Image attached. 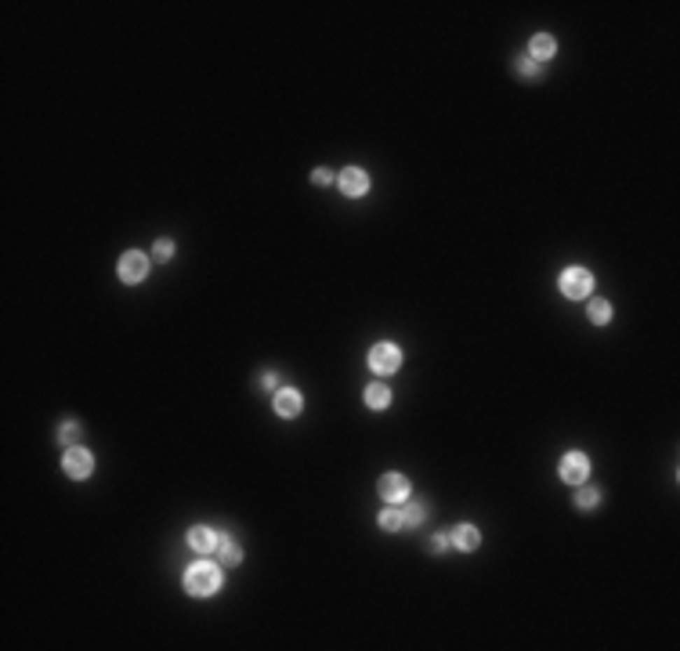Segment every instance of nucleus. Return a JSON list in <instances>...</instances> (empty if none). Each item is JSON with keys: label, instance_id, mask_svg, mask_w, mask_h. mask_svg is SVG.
<instances>
[{"label": "nucleus", "instance_id": "nucleus-18", "mask_svg": "<svg viewBox=\"0 0 680 651\" xmlns=\"http://www.w3.org/2000/svg\"><path fill=\"white\" fill-rule=\"evenodd\" d=\"M80 438H83V427L73 424V420H66V424L58 427V442L62 445H73V442H80Z\"/></svg>", "mask_w": 680, "mask_h": 651}, {"label": "nucleus", "instance_id": "nucleus-12", "mask_svg": "<svg viewBox=\"0 0 680 651\" xmlns=\"http://www.w3.org/2000/svg\"><path fill=\"white\" fill-rule=\"evenodd\" d=\"M554 51H558V44H554V36H550V33H536L532 44H528V55H532L539 66H543L546 58H554Z\"/></svg>", "mask_w": 680, "mask_h": 651}, {"label": "nucleus", "instance_id": "nucleus-9", "mask_svg": "<svg viewBox=\"0 0 680 651\" xmlns=\"http://www.w3.org/2000/svg\"><path fill=\"white\" fill-rule=\"evenodd\" d=\"M188 547H192L196 554H214L218 550V543H221V536L214 532V529H206V524H196V529H188Z\"/></svg>", "mask_w": 680, "mask_h": 651}, {"label": "nucleus", "instance_id": "nucleus-22", "mask_svg": "<svg viewBox=\"0 0 680 651\" xmlns=\"http://www.w3.org/2000/svg\"><path fill=\"white\" fill-rule=\"evenodd\" d=\"M431 550L445 554V550H449V536H431Z\"/></svg>", "mask_w": 680, "mask_h": 651}, {"label": "nucleus", "instance_id": "nucleus-4", "mask_svg": "<svg viewBox=\"0 0 680 651\" xmlns=\"http://www.w3.org/2000/svg\"><path fill=\"white\" fill-rule=\"evenodd\" d=\"M398 366H402V351H398L395 344H376V348L369 351V369H373V373L388 376V373H395Z\"/></svg>", "mask_w": 680, "mask_h": 651}, {"label": "nucleus", "instance_id": "nucleus-16", "mask_svg": "<svg viewBox=\"0 0 680 651\" xmlns=\"http://www.w3.org/2000/svg\"><path fill=\"white\" fill-rule=\"evenodd\" d=\"M423 517H427V507H423V503H406V507H402V521H406V529L423 524Z\"/></svg>", "mask_w": 680, "mask_h": 651}, {"label": "nucleus", "instance_id": "nucleus-5", "mask_svg": "<svg viewBox=\"0 0 680 651\" xmlns=\"http://www.w3.org/2000/svg\"><path fill=\"white\" fill-rule=\"evenodd\" d=\"M148 276V257L141 254V250H127V254L120 257V279L123 282H141Z\"/></svg>", "mask_w": 680, "mask_h": 651}, {"label": "nucleus", "instance_id": "nucleus-13", "mask_svg": "<svg viewBox=\"0 0 680 651\" xmlns=\"http://www.w3.org/2000/svg\"><path fill=\"white\" fill-rule=\"evenodd\" d=\"M362 398H366L369 409H388V406H391V391H388V384H369Z\"/></svg>", "mask_w": 680, "mask_h": 651}, {"label": "nucleus", "instance_id": "nucleus-15", "mask_svg": "<svg viewBox=\"0 0 680 651\" xmlns=\"http://www.w3.org/2000/svg\"><path fill=\"white\" fill-rule=\"evenodd\" d=\"M225 564H239L243 561V550H239V543H232L228 536H221V543H218V550H214Z\"/></svg>", "mask_w": 680, "mask_h": 651}, {"label": "nucleus", "instance_id": "nucleus-21", "mask_svg": "<svg viewBox=\"0 0 680 651\" xmlns=\"http://www.w3.org/2000/svg\"><path fill=\"white\" fill-rule=\"evenodd\" d=\"M153 254H156V261H170V257H174V243H170V239H156Z\"/></svg>", "mask_w": 680, "mask_h": 651}, {"label": "nucleus", "instance_id": "nucleus-10", "mask_svg": "<svg viewBox=\"0 0 680 651\" xmlns=\"http://www.w3.org/2000/svg\"><path fill=\"white\" fill-rule=\"evenodd\" d=\"M301 406H304V398L297 394L293 387H283V391H275V413H279V416L293 420L297 413H301Z\"/></svg>", "mask_w": 680, "mask_h": 651}, {"label": "nucleus", "instance_id": "nucleus-20", "mask_svg": "<svg viewBox=\"0 0 680 651\" xmlns=\"http://www.w3.org/2000/svg\"><path fill=\"white\" fill-rule=\"evenodd\" d=\"M601 503V492L597 489H579V496H576V507L579 510H593Z\"/></svg>", "mask_w": 680, "mask_h": 651}, {"label": "nucleus", "instance_id": "nucleus-3", "mask_svg": "<svg viewBox=\"0 0 680 651\" xmlns=\"http://www.w3.org/2000/svg\"><path fill=\"white\" fill-rule=\"evenodd\" d=\"M62 467H66V474L69 478H91V471H94V456L87 452V449H80V445H69L66 449V459H62Z\"/></svg>", "mask_w": 680, "mask_h": 651}, {"label": "nucleus", "instance_id": "nucleus-11", "mask_svg": "<svg viewBox=\"0 0 680 651\" xmlns=\"http://www.w3.org/2000/svg\"><path fill=\"white\" fill-rule=\"evenodd\" d=\"M478 543H481V532L474 524H456L449 536V547H456V550H478Z\"/></svg>", "mask_w": 680, "mask_h": 651}, {"label": "nucleus", "instance_id": "nucleus-19", "mask_svg": "<svg viewBox=\"0 0 680 651\" xmlns=\"http://www.w3.org/2000/svg\"><path fill=\"white\" fill-rule=\"evenodd\" d=\"M514 69H518L521 76H539V73H543V66H539L532 55H518V58H514Z\"/></svg>", "mask_w": 680, "mask_h": 651}, {"label": "nucleus", "instance_id": "nucleus-2", "mask_svg": "<svg viewBox=\"0 0 680 651\" xmlns=\"http://www.w3.org/2000/svg\"><path fill=\"white\" fill-rule=\"evenodd\" d=\"M590 289H593V276L586 268H565L561 271V293L565 297H572V301H583V297H590Z\"/></svg>", "mask_w": 680, "mask_h": 651}, {"label": "nucleus", "instance_id": "nucleus-7", "mask_svg": "<svg viewBox=\"0 0 680 651\" xmlns=\"http://www.w3.org/2000/svg\"><path fill=\"white\" fill-rule=\"evenodd\" d=\"M376 492H380V499H388V503H406L409 499V478L384 474V478H380V485H376Z\"/></svg>", "mask_w": 680, "mask_h": 651}, {"label": "nucleus", "instance_id": "nucleus-17", "mask_svg": "<svg viewBox=\"0 0 680 651\" xmlns=\"http://www.w3.org/2000/svg\"><path fill=\"white\" fill-rule=\"evenodd\" d=\"M590 319L597 322V326H604V322L611 319V304H608L604 297H593V301H590Z\"/></svg>", "mask_w": 680, "mask_h": 651}, {"label": "nucleus", "instance_id": "nucleus-1", "mask_svg": "<svg viewBox=\"0 0 680 651\" xmlns=\"http://www.w3.org/2000/svg\"><path fill=\"white\" fill-rule=\"evenodd\" d=\"M218 586H221V568L210 561H196L185 572V590L192 597H210V594H218Z\"/></svg>", "mask_w": 680, "mask_h": 651}, {"label": "nucleus", "instance_id": "nucleus-14", "mask_svg": "<svg viewBox=\"0 0 680 651\" xmlns=\"http://www.w3.org/2000/svg\"><path fill=\"white\" fill-rule=\"evenodd\" d=\"M380 529H384V532H398V529H406V521H402V507H398V503H391V507H384V510H380Z\"/></svg>", "mask_w": 680, "mask_h": 651}, {"label": "nucleus", "instance_id": "nucleus-8", "mask_svg": "<svg viewBox=\"0 0 680 651\" xmlns=\"http://www.w3.org/2000/svg\"><path fill=\"white\" fill-rule=\"evenodd\" d=\"M340 192L344 196H351V199H358V196H366L369 192V174L366 171H358V166H348V171H340Z\"/></svg>", "mask_w": 680, "mask_h": 651}, {"label": "nucleus", "instance_id": "nucleus-23", "mask_svg": "<svg viewBox=\"0 0 680 651\" xmlns=\"http://www.w3.org/2000/svg\"><path fill=\"white\" fill-rule=\"evenodd\" d=\"M311 181H315V185H330V181H333V174H330V171H315V174H311Z\"/></svg>", "mask_w": 680, "mask_h": 651}, {"label": "nucleus", "instance_id": "nucleus-24", "mask_svg": "<svg viewBox=\"0 0 680 651\" xmlns=\"http://www.w3.org/2000/svg\"><path fill=\"white\" fill-rule=\"evenodd\" d=\"M275 384H279V376H275V373H264V380H261V387H264V391H275Z\"/></svg>", "mask_w": 680, "mask_h": 651}, {"label": "nucleus", "instance_id": "nucleus-6", "mask_svg": "<svg viewBox=\"0 0 680 651\" xmlns=\"http://www.w3.org/2000/svg\"><path fill=\"white\" fill-rule=\"evenodd\" d=\"M586 474H590V459H586V452H568V456L561 459V481H568V485H583Z\"/></svg>", "mask_w": 680, "mask_h": 651}]
</instances>
